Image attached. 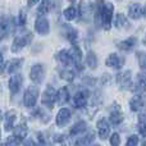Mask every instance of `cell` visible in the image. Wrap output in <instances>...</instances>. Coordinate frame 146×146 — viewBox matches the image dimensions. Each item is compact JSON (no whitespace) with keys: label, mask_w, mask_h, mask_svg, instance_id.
Segmentation results:
<instances>
[{"label":"cell","mask_w":146,"mask_h":146,"mask_svg":"<svg viewBox=\"0 0 146 146\" xmlns=\"http://www.w3.org/2000/svg\"><path fill=\"white\" fill-rule=\"evenodd\" d=\"M87 129V124H86V122L83 121H80L77 122V123L74 124V126L71 128V135H77V133H81V132L86 131Z\"/></svg>","instance_id":"cell-22"},{"label":"cell","mask_w":146,"mask_h":146,"mask_svg":"<svg viewBox=\"0 0 146 146\" xmlns=\"http://www.w3.org/2000/svg\"><path fill=\"white\" fill-rule=\"evenodd\" d=\"M136 88H141V90H145L146 88V71L140 73L137 76V85H136Z\"/></svg>","instance_id":"cell-29"},{"label":"cell","mask_w":146,"mask_h":146,"mask_svg":"<svg viewBox=\"0 0 146 146\" xmlns=\"http://www.w3.org/2000/svg\"><path fill=\"white\" fill-rule=\"evenodd\" d=\"M109 131H110V126H109L108 121L105 118H101L98 122V132H99V137L103 140H105L109 136Z\"/></svg>","instance_id":"cell-11"},{"label":"cell","mask_w":146,"mask_h":146,"mask_svg":"<svg viewBox=\"0 0 146 146\" xmlns=\"http://www.w3.org/2000/svg\"><path fill=\"white\" fill-rule=\"evenodd\" d=\"M73 72L72 71H69V69H63V71L60 72V77L63 78V80H66V81H72L73 80Z\"/></svg>","instance_id":"cell-33"},{"label":"cell","mask_w":146,"mask_h":146,"mask_svg":"<svg viewBox=\"0 0 146 146\" xmlns=\"http://www.w3.org/2000/svg\"><path fill=\"white\" fill-rule=\"evenodd\" d=\"M25 146H40V144H37L36 141H33L32 139H28L25 141Z\"/></svg>","instance_id":"cell-38"},{"label":"cell","mask_w":146,"mask_h":146,"mask_svg":"<svg viewBox=\"0 0 146 146\" xmlns=\"http://www.w3.org/2000/svg\"><path fill=\"white\" fill-rule=\"evenodd\" d=\"M114 25H115V27L122 28L123 26L128 25V21H127V18L124 17L123 14H118V15H117V18H115V22H114Z\"/></svg>","instance_id":"cell-31"},{"label":"cell","mask_w":146,"mask_h":146,"mask_svg":"<svg viewBox=\"0 0 146 146\" xmlns=\"http://www.w3.org/2000/svg\"><path fill=\"white\" fill-rule=\"evenodd\" d=\"M35 28L40 35H46L49 33V21L44 17L37 18L35 22Z\"/></svg>","instance_id":"cell-12"},{"label":"cell","mask_w":146,"mask_h":146,"mask_svg":"<svg viewBox=\"0 0 146 146\" xmlns=\"http://www.w3.org/2000/svg\"><path fill=\"white\" fill-rule=\"evenodd\" d=\"M122 121H123V113H122L121 108L114 105L110 111V122L114 126H119V124L122 123Z\"/></svg>","instance_id":"cell-14"},{"label":"cell","mask_w":146,"mask_h":146,"mask_svg":"<svg viewBox=\"0 0 146 146\" xmlns=\"http://www.w3.org/2000/svg\"><path fill=\"white\" fill-rule=\"evenodd\" d=\"M71 110H69L68 108H62L60 110L58 111V114H56V118H55V122H56V126L59 127H63L66 126L67 123H68V121L71 119Z\"/></svg>","instance_id":"cell-5"},{"label":"cell","mask_w":146,"mask_h":146,"mask_svg":"<svg viewBox=\"0 0 146 146\" xmlns=\"http://www.w3.org/2000/svg\"><path fill=\"white\" fill-rule=\"evenodd\" d=\"M105 63H106V66H108V67L119 69V68H122V67H123L124 60L122 58H119L117 54H110V55L108 56V59H106Z\"/></svg>","instance_id":"cell-13"},{"label":"cell","mask_w":146,"mask_h":146,"mask_svg":"<svg viewBox=\"0 0 146 146\" xmlns=\"http://www.w3.org/2000/svg\"><path fill=\"white\" fill-rule=\"evenodd\" d=\"M128 14L131 18H133V19H139L140 17L142 15V8L140 4H137V3H133V4H131L128 7Z\"/></svg>","instance_id":"cell-17"},{"label":"cell","mask_w":146,"mask_h":146,"mask_svg":"<svg viewBox=\"0 0 146 146\" xmlns=\"http://www.w3.org/2000/svg\"><path fill=\"white\" fill-rule=\"evenodd\" d=\"M144 104H145V100L141 95H135L131 99V101H129V108L133 111H139L140 109H142Z\"/></svg>","instance_id":"cell-16"},{"label":"cell","mask_w":146,"mask_h":146,"mask_svg":"<svg viewBox=\"0 0 146 146\" xmlns=\"http://www.w3.org/2000/svg\"><path fill=\"white\" fill-rule=\"evenodd\" d=\"M113 4L108 3V4H103L99 5L96 8V13H95V18H96V26L100 25L103 26L105 30H109L111 25V18H113Z\"/></svg>","instance_id":"cell-1"},{"label":"cell","mask_w":146,"mask_h":146,"mask_svg":"<svg viewBox=\"0 0 146 146\" xmlns=\"http://www.w3.org/2000/svg\"><path fill=\"white\" fill-rule=\"evenodd\" d=\"M72 103L74 108H78V109L85 108L86 104H87V92L86 91H78V92H76V95L73 96Z\"/></svg>","instance_id":"cell-7"},{"label":"cell","mask_w":146,"mask_h":146,"mask_svg":"<svg viewBox=\"0 0 146 146\" xmlns=\"http://www.w3.org/2000/svg\"><path fill=\"white\" fill-rule=\"evenodd\" d=\"M26 23V14H25V12H21L19 13V17H18V25L19 26H23Z\"/></svg>","instance_id":"cell-37"},{"label":"cell","mask_w":146,"mask_h":146,"mask_svg":"<svg viewBox=\"0 0 146 146\" xmlns=\"http://www.w3.org/2000/svg\"><path fill=\"white\" fill-rule=\"evenodd\" d=\"M69 99V91L67 87H62L60 90H58V92L55 94V103H58L59 105H63L68 101Z\"/></svg>","instance_id":"cell-15"},{"label":"cell","mask_w":146,"mask_h":146,"mask_svg":"<svg viewBox=\"0 0 146 146\" xmlns=\"http://www.w3.org/2000/svg\"><path fill=\"white\" fill-rule=\"evenodd\" d=\"M86 63H87V66L90 67V68H92V69L96 68V66H98V59H96V55L94 51H88L87 58H86Z\"/></svg>","instance_id":"cell-23"},{"label":"cell","mask_w":146,"mask_h":146,"mask_svg":"<svg viewBox=\"0 0 146 146\" xmlns=\"http://www.w3.org/2000/svg\"><path fill=\"white\" fill-rule=\"evenodd\" d=\"M37 98H38V88L36 86H30L26 90L25 96H23V104H25V106H27V108L35 106Z\"/></svg>","instance_id":"cell-2"},{"label":"cell","mask_w":146,"mask_h":146,"mask_svg":"<svg viewBox=\"0 0 146 146\" xmlns=\"http://www.w3.org/2000/svg\"><path fill=\"white\" fill-rule=\"evenodd\" d=\"M137 56H140V66L142 67V68H146V54L145 53H137Z\"/></svg>","instance_id":"cell-36"},{"label":"cell","mask_w":146,"mask_h":146,"mask_svg":"<svg viewBox=\"0 0 146 146\" xmlns=\"http://www.w3.org/2000/svg\"><path fill=\"white\" fill-rule=\"evenodd\" d=\"M14 121H15V114L13 111H9L7 114V121H5V129L7 131H10L13 129V124H14Z\"/></svg>","instance_id":"cell-26"},{"label":"cell","mask_w":146,"mask_h":146,"mask_svg":"<svg viewBox=\"0 0 146 146\" xmlns=\"http://www.w3.org/2000/svg\"><path fill=\"white\" fill-rule=\"evenodd\" d=\"M49 9H50V1L49 0H42L41 1V4L38 5V9H37V13L38 14H46V13L49 12Z\"/></svg>","instance_id":"cell-30"},{"label":"cell","mask_w":146,"mask_h":146,"mask_svg":"<svg viewBox=\"0 0 146 146\" xmlns=\"http://www.w3.org/2000/svg\"><path fill=\"white\" fill-rule=\"evenodd\" d=\"M92 140H94V133L92 132H88L85 137H82L81 140H78L76 146H88L91 142H92Z\"/></svg>","instance_id":"cell-25"},{"label":"cell","mask_w":146,"mask_h":146,"mask_svg":"<svg viewBox=\"0 0 146 146\" xmlns=\"http://www.w3.org/2000/svg\"><path fill=\"white\" fill-rule=\"evenodd\" d=\"M63 31H64V36H66L67 40H69L73 45H76V41H77V31L73 27H71V26H64Z\"/></svg>","instance_id":"cell-18"},{"label":"cell","mask_w":146,"mask_h":146,"mask_svg":"<svg viewBox=\"0 0 146 146\" xmlns=\"http://www.w3.org/2000/svg\"><path fill=\"white\" fill-rule=\"evenodd\" d=\"M27 127H26V124H19V126L14 127V129H13V136L15 137V139H18L19 141H22L23 139H25L26 136H27Z\"/></svg>","instance_id":"cell-20"},{"label":"cell","mask_w":146,"mask_h":146,"mask_svg":"<svg viewBox=\"0 0 146 146\" xmlns=\"http://www.w3.org/2000/svg\"><path fill=\"white\" fill-rule=\"evenodd\" d=\"M58 58H59V60L62 62V64H63V66H66V67H71L72 64H74L68 50H62L60 53L58 54Z\"/></svg>","instance_id":"cell-19"},{"label":"cell","mask_w":146,"mask_h":146,"mask_svg":"<svg viewBox=\"0 0 146 146\" xmlns=\"http://www.w3.org/2000/svg\"><path fill=\"white\" fill-rule=\"evenodd\" d=\"M3 63H4V59H3V54L0 53V68L3 67Z\"/></svg>","instance_id":"cell-40"},{"label":"cell","mask_w":146,"mask_h":146,"mask_svg":"<svg viewBox=\"0 0 146 146\" xmlns=\"http://www.w3.org/2000/svg\"><path fill=\"white\" fill-rule=\"evenodd\" d=\"M121 144V137H119L118 133H113L110 137V145L111 146H119Z\"/></svg>","instance_id":"cell-34"},{"label":"cell","mask_w":146,"mask_h":146,"mask_svg":"<svg viewBox=\"0 0 146 146\" xmlns=\"http://www.w3.org/2000/svg\"><path fill=\"white\" fill-rule=\"evenodd\" d=\"M95 146H99V145H95Z\"/></svg>","instance_id":"cell-44"},{"label":"cell","mask_w":146,"mask_h":146,"mask_svg":"<svg viewBox=\"0 0 146 146\" xmlns=\"http://www.w3.org/2000/svg\"><path fill=\"white\" fill-rule=\"evenodd\" d=\"M69 1H74V0H69Z\"/></svg>","instance_id":"cell-43"},{"label":"cell","mask_w":146,"mask_h":146,"mask_svg":"<svg viewBox=\"0 0 146 146\" xmlns=\"http://www.w3.org/2000/svg\"><path fill=\"white\" fill-rule=\"evenodd\" d=\"M0 117H1V111H0Z\"/></svg>","instance_id":"cell-42"},{"label":"cell","mask_w":146,"mask_h":146,"mask_svg":"<svg viewBox=\"0 0 146 146\" xmlns=\"http://www.w3.org/2000/svg\"><path fill=\"white\" fill-rule=\"evenodd\" d=\"M22 76L21 74H14L12 76V78L9 80V90L10 92L14 95V94H17L18 91L21 90V87H22Z\"/></svg>","instance_id":"cell-10"},{"label":"cell","mask_w":146,"mask_h":146,"mask_svg":"<svg viewBox=\"0 0 146 146\" xmlns=\"http://www.w3.org/2000/svg\"><path fill=\"white\" fill-rule=\"evenodd\" d=\"M31 38H32V35L30 32L25 33V35H21V36H17L13 41V45H12V50L14 51H19L22 48L27 46L28 44L31 42Z\"/></svg>","instance_id":"cell-3"},{"label":"cell","mask_w":146,"mask_h":146,"mask_svg":"<svg viewBox=\"0 0 146 146\" xmlns=\"http://www.w3.org/2000/svg\"><path fill=\"white\" fill-rule=\"evenodd\" d=\"M44 76H45V72H44V67L41 66V64H35V66L32 67V69H31V72H30L31 80L36 83L42 82Z\"/></svg>","instance_id":"cell-6"},{"label":"cell","mask_w":146,"mask_h":146,"mask_svg":"<svg viewBox=\"0 0 146 146\" xmlns=\"http://www.w3.org/2000/svg\"><path fill=\"white\" fill-rule=\"evenodd\" d=\"M139 131L146 136V113H141L139 117Z\"/></svg>","instance_id":"cell-27"},{"label":"cell","mask_w":146,"mask_h":146,"mask_svg":"<svg viewBox=\"0 0 146 146\" xmlns=\"http://www.w3.org/2000/svg\"><path fill=\"white\" fill-rule=\"evenodd\" d=\"M117 82L118 85L121 86L122 88L127 90L129 86L132 85V81H131V72L129 71H124V72H121L118 76H117Z\"/></svg>","instance_id":"cell-8"},{"label":"cell","mask_w":146,"mask_h":146,"mask_svg":"<svg viewBox=\"0 0 146 146\" xmlns=\"http://www.w3.org/2000/svg\"><path fill=\"white\" fill-rule=\"evenodd\" d=\"M94 10V3L91 0H82L80 4V14L82 18L87 19Z\"/></svg>","instance_id":"cell-9"},{"label":"cell","mask_w":146,"mask_h":146,"mask_svg":"<svg viewBox=\"0 0 146 146\" xmlns=\"http://www.w3.org/2000/svg\"><path fill=\"white\" fill-rule=\"evenodd\" d=\"M38 0H27V4L30 5V7H33L35 4H37Z\"/></svg>","instance_id":"cell-39"},{"label":"cell","mask_w":146,"mask_h":146,"mask_svg":"<svg viewBox=\"0 0 146 146\" xmlns=\"http://www.w3.org/2000/svg\"><path fill=\"white\" fill-rule=\"evenodd\" d=\"M142 14H144V15H145V17H146V5H145V8H144V10H142Z\"/></svg>","instance_id":"cell-41"},{"label":"cell","mask_w":146,"mask_h":146,"mask_svg":"<svg viewBox=\"0 0 146 146\" xmlns=\"http://www.w3.org/2000/svg\"><path fill=\"white\" fill-rule=\"evenodd\" d=\"M21 66H22V59H13V60H10L9 63H8L7 71L9 72V73H12V72L17 71V69L19 68Z\"/></svg>","instance_id":"cell-24"},{"label":"cell","mask_w":146,"mask_h":146,"mask_svg":"<svg viewBox=\"0 0 146 146\" xmlns=\"http://www.w3.org/2000/svg\"><path fill=\"white\" fill-rule=\"evenodd\" d=\"M137 145H139V137H137L136 135L131 136L128 140H127L126 146H137Z\"/></svg>","instance_id":"cell-35"},{"label":"cell","mask_w":146,"mask_h":146,"mask_svg":"<svg viewBox=\"0 0 146 146\" xmlns=\"http://www.w3.org/2000/svg\"><path fill=\"white\" fill-rule=\"evenodd\" d=\"M7 33H8V23L1 21V22H0V41L7 36Z\"/></svg>","instance_id":"cell-32"},{"label":"cell","mask_w":146,"mask_h":146,"mask_svg":"<svg viewBox=\"0 0 146 146\" xmlns=\"http://www.w3.org/2000/svg\"><path fill=\"white\" fill-rule=\"evenodd\" d=\"M136 44H137L136 38L129 37V38H127V40H124V41H121V42L118 44V48H121L122 50H129V49H132Z\"/></svg>","instance_id":"cell-21"},{"label":"cell","mask_w":146,"mask_h":146,"mask_svg":"<svg viewBox=\"0 0 146 146\" xmlns=\"http://www.w3.org/2000/svg\"><path fill=\"white\" fill-rule=\"evenodd\" d=\"M63 15H64V18H66L67 21H72V19H74L76 15H77V9H76L74 7H69V8H67V9L63 12Z\"/></svg>","instance_id":"cell-28"},{"label":"cell","mask_w":146,"mask_h":146,"mask_svg":"<svg viewBox=\"0 0 146 146\" xmlns=\"http://www.w3.org/2000/svg\"><path fill=\"white\" fill-rule=\"evenodd\" d=\"M55 94L56 91L54 90L53 86H48L45 92L42 94V104L45 106H48L49 109L53 108L54 103H55Z\"/></svg>","instance_id":"cell-4"}]
</instances>
